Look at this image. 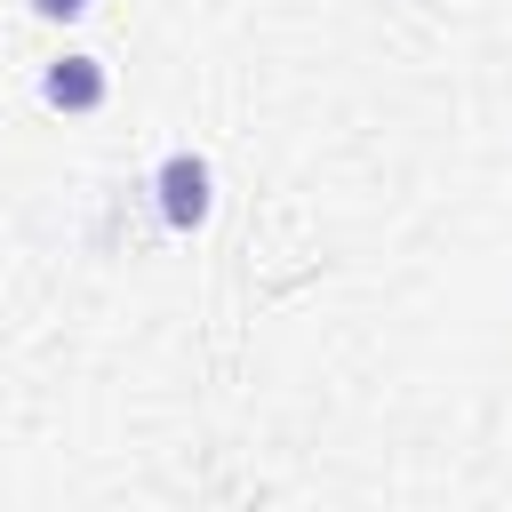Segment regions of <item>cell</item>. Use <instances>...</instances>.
I'll list each match as a JSON object with an SVG mask.
<instances>
[{"instance_id": "obj_1", "label": "cell", "mask_w": 512, "mask_h": 512, "mask_svg": "<svg viewBox=\"0 0 512 512\" xmlns=\"http://www.w3.org/2000/svg\"><path fill=\"white\" fill-rule=\"evenodd\" d=\"M144 192H152V216H160L168 232H200V224L216 216V168H208L192 144L160 152L152 176H144Z\"/></svg>"}, {"instance_id": "obj_2", "label": "cell", "mask_w": 512, "mask_h": 512, "mask_svg": "<svg viewBox=\"0 0 512 512\" xmlns=\"http://www.w3.org/2000/svg\"><path fill=\"white\" fill-rule=\"evenodd\" d=\"M104 96H112L104 56L64 48V56H48V64H40V104H48V112H104Z\"/></svg>"}, {"instance_id": "obj_3", "label": "cell", "mask_w": 512, "mask_h": 512, "mask_svg": "<svg viewBox=\"0 0 512 512\" xmlns=\"http://www.w3.org/2000/svg\"><path fill=\"white\" fill-rule=\"evenodd\" d=\"M24 8H32L40 24H80V16L96 8V0H24Z\"/></svg>"}]
</instances>
